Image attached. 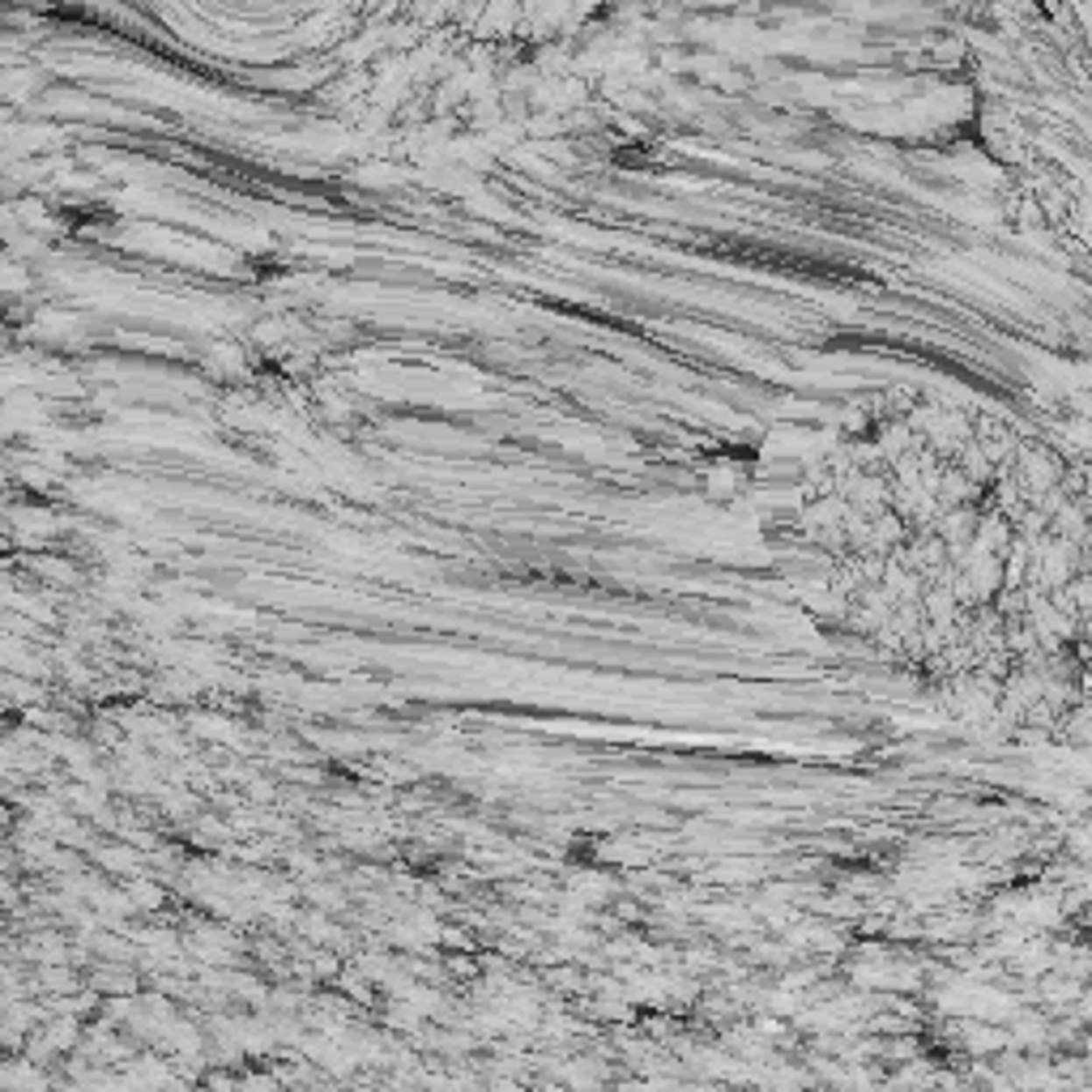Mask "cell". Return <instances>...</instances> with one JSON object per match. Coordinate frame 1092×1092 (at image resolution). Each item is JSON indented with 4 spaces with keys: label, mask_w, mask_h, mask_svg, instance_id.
Here are the masks:
<instances>
[]
</instances>
